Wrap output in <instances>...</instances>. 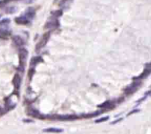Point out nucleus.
<instances>
[{
  "instance_id": "nucleus-23",
  "label": "nucleus",
  "mask_w": 151,
  "mask_h": 134,
  "mask_svg": "<svg viewBox=\"0 0 151 134\" xmlns=\"http://www.w3.org/2000/svg\"><path fill=\"white\" fill-rule=\"evenodd\" d=\"M4 5H5V2H4L3 1H0V8L3 6Z\"/></svg>"
},
{
  "instance_id": "nucleus-4",
  "label": "nucleus",
  "mask_w": 151,
  "mask_h": 134,
  "mask_svg": "<svg viewBox=\"0 0 151 134\" xmlns=\"http://www.w3.org/2000/svg\"><path fill=\"white\" fill-rule=\"evenodd\" d=\"M141 82L140 80H135L134 83H133L132 84H131L130 86H128L126 89H125V95H131L134 92L136 91V90L138 89V88L140 86Z\"/></svg>"
},
{
  "instance_id": "nucleus-24",
  "label": "nucleus",
  "mask_w": 151,
  "mask_h": 134,
  "mask_svg": "<svg viewBox=\"0 0 151 134\" xmlns=\"http://www.w3.org/2000/svg\"><path fill=\"white\" fill-rule=\"evenodd\" d=\"M11 1H14V0H3V2H5V4L8 3V2H11Z\"/></svg>"
},
{
  "instance_id": "nucleus-14",
  "label": "nucleus",
  "mask_w": 151,
  "mask_h": 134,
  "mask_svg": "<svg viewBox=\"0 0 151 134\" xmlns=\"http://www.w3.org/2000/svg\"><path fill=\"white\" fill-rule=\"evenodd\" d=\"M11 33L10 31L7 30H2V29H0V38L6 39L10 36Z\"/></svg>"
},
{
  "instance_id": "nucleus-7",
  "label": "nucleus",
  "mask_w": 151,
  "mask_h": 134,
  "mask_svg": "<svg viewBox=\"0 0 151 134\" xmlns=\"http://www.w3.org/2000/svg\"><path fill=\"white\" fill-rule=\"evenodd\" d=\"M21 83H22V77L19 74H16L13 78V84L14 86V89L16 91H19L20 89Z\"/></svg>"
},
{
  "instance_id": "nucleus-3",
  "label": "nucleus",
  "mask_w": 151,
  "mask_h": 134,
  "mask_svg": "<svg viewBox=\"0 0 151 134\" xmlns=\"http://www.w3.org/2000/svg\"><path fill=\"white\" fill-rule=\"evenodd\" d=\"M50 36H51V33H50V31L46 32V33L43 35L42 37H41V39L38 42V44H36V52H38L39 50H41L43 47H45L47 43L48 42L49 39H50Z\"/></svg>"
},
{
  "instance_id": "nucleus-20",
  "label": "nucleus",
  "mask_w": 151,
  "mask_h": 134,
  "mask_svg": "<svg viewBox=\"0 0 151 134\" xmlns=\"http://www.w3.org/2000/svg\"><path fill=\"white\" fill-rule=\"evenodd\" d=\"M16 11V8H14V7H12V8H7L5 12L8 13H13Z\"/></svg>"
},
{
  "instance_id": "nucleus-25",
  "label": "nucleus",
  "mask_w": 151,
  "mask_h": 134,
  "mask_svg": "<svg viewBox=\"0 0 151 134\" xmlns=\"http://www.w3.org/2000/svg\"><path fill=\"white\" fill-rule=\"evenodd\" d=\"M2 114V108L0 107V114Z\"/></svg>"
},
{
  "instance_id": "nucleus-8",
  "label": "nucleus",
  "mask_w": 151,
  "mask_h": 134,
  "mask_svg": "<svg viewBox=\"0 0 151 134\" xmlns=\"http://www.w3.org/2000/svg\"><path fill=\"white\" fill-rule=\"evenodd\" d=\"M27 114H28L29 116H31V117H35V118L41 119L46 118V116L42 115V114H41L38 110L35 109V108H29Z\"/></svg>"
},
{
  "instance_id": "nucleus-18",
  "label": "nucleus",
  "mask_w": 151,
  "mask_h": 134,
  "mask_svg": "<svg viewBox=\"0 0 151 134\" xmlns=\"http://www.w3.org/2000/svg\"><path fill=\"white\" fill-rule=\"evenodd\" d=\"M34 74H35V68L34 67H31L28 71V77L30 80H31L32 78H33Z\"/></svg>"
},
{
  "instance_id": "nucleus-6",
  "label": "nucleus",
  "mask_w": 151,
  "mask_h": 134,
  "mask_svg": "<svg viewBox=\"0 0 151 134\" xmlns=\"http://www.w3.org/2000/svg\"><path fill=\"white\" fill-rule=\"evenodd\" d=\"M150 74H151V66H150L146 65V67H145V69H144V71L142 72V73L139 76L136 77H134V80H141L144 79V78L149 76Z\"/></svg>"
},
{
  "instance_id": "nucleus-22",
  "label": "nucleus",
  "mask_w": 151,
  "mask_h": 134,
  "mask_svg": "<svg viewBox=\"0 0 151 134\" xmlns=\"http://www.w3.org/2000/svg\"><path fill=\"white\" fill-rule=\"evenodd\" d=\"M139 110H134V111H131V113H129V114H128V116H129V115H131V114H134V113H136V112H139Z\"/></svg>"
},
{
  "instance_id": "nucleus-11",
  "label": "nucleus",
  "mask_w": 151,
  "mask_h": 134,
  "mask_svg": "<svg viewBox=\"0 0 151 134\" xmlns=\"http://www.w3.org/2000/svg\"><path fill=\"white\" fill-rule=\"evenodd\" d=\"M13 42L14 43V44L17 47H22L24 44V41L22 39V38L19 36H14L12 37Z\"/></svg>"
},
{
  "instance_id": "nucleus-21",
  "label": "nucleus",
  "mask_w": 151,
  "mask_h": 134,
  "mask_svg": "<svg viewBox=\"0 0 151 134\" xmlns=\"http://www.w3.org/2000/svg\"><path fill=\"white\" fill-rule=\"evenodd\" d=\"M108 119H109V117H103V118H100V119H99L96 120V121H95V122H96V123H99V122H106V121H107V120Z\"/></svg>"
},
{
  "instance_id": "nucleus-5",
  "label": "nucleus",
  "mask_w": 151,
  "mask_h": 134,
  "mask_svg": "<svg viewBox=\"0 0 151 134\" xmlns=\"http://www.w3.org/2000/svg\"><path fill=\"white\" fill-rule=\"evenodd\" d=\"M58 27H59V22H58L56 17L53 16L52 19H50L47 21V22L45 24V27H44V28L52 29V30H54V29L58 28Z\"/></svg>"
},
{
  "instance_id": "nucleus-19",
  "label": "nucleus",
  "mask_w": 151,
  "mask_h": 134,
  "mask_svg": "<svg viewBox=\"0 0 151 134\" xmlns=\"http://www.w3.org/2000/svg\"><path fill=\"white\" fill-rule=\"evenodd\" d=\"M10 22V19H8V18L4 19H2V20L0 21V26H5V25H8Z\"/></svg>"
},
{
  "instance_id": "nucleus-16",
  "label": "nucleus",
  "mask_w": 151,
  "mask_h": 134,
  "mask_svg": "<svg viewBox=\"0 0 151 134\" xmlns=\"http://www.w3.org/2000/svg\"><path fill=\"white\" fill-rule=\"evenodd\" d=\"M103 112V111H96V112L94 113H91V114H84V115H83V117H84V118H92V117H97V116H98L99 114H101V113Z\"/></svg>"
},
{
  "instance_id": "nucleus-1",
  "label": "nucleus",
  "mask_w": 151,
  "mask_h": 134,
  "mask_svg": "<svg viewBox=\"0 0 151 134\" xmlns=\"http://www.w3.org/2000/svg\"><path fill=\"white\" fill-rule=\"evenodd\" d=\"M28 51L25 48H20L19 50V65L18 66V70L20 72L24 71V66L26 65L27 60L28 57Z\"/></svg>"
},
{
  "instance_id": "nucleus-9",
  "label": "nucleus",
  "mask_w": 151,
  "mask_h": 134,
  "mask_svg": "<svg viewBox=\"0 0 151 134\" xmlns=\"http://www.w3.org/2000/svg\"><path fill=\"white\" fill-rule=\"evenodd\" d=\"M115 106L116 105L114 102L106 101L105 102V103H103V104L98 105V107L100 108H103V109L111 110V109H114V108H115Z\"/></svg>"
},
{
  "instance_id": "nucleus-15",
  "label": "nucleus",
  "mask_w": 151,
  "mask_h": 134,
  "mask_svg": "<svg viewBox=\"0 0 151 134\" xmlns=\"http://www.w3.org/2000/svg\"><path fill=\"white\" fill-rule=\"evenodd\" d=\"M43 132L44 133H62L63 130L59 129V128H47V129L43 130Z\"/></svg>"
},
{
  "instance_id": "nucleus-26",
  "label": "nucleus",
  "mask_w": 151,
  "mask_h": 134,
  "mask_svg": "<svg viewBox=\"0 0 151 134\" xmlns=\"http://www.w3.org/2000/svg\"><path fill=\"white\" fill-rule=\"evenodd\" d=\"M1 16H1V15H0V18H1Z\"/></svg>"
},
{
  "instance_id": "nucleus-12",
  "label": "nucleus",
  "mask_w": 151,
  "mask_h": 134,
  "mask_svg": "<svg viewBox=\"0 0 151 134\" xmlns=\"http://www.w3.org/2000/svg\"><path fill=\"white\" fill-rule=\"evenodd\" d=\"M41 62H44V60L41 56L33 57L31 59V61H30V67H34L35 68L37 66V64Z\"/></svg>"
},
{
  "instance_id": "nucleus-17",
  "label": "nucleus",
  "mask_w": 151,
  "mask_h": 134,
  "mask_svg": "<svg viewBox=\"0 0 151 134\" xmlns=\"http://www.w3.org/2000/svg\"><path fill=\"white\" fill-rule=\"evenodd\" d=\"M63 14V11L62 10H55L53 12H52V15L55 17H60V16H62Z\"/></svg>"
},
{
  "instance_id": "nucleus-13",
  "label": "nucleus",
  "mask_w": 151,
  "mask_h": 134,
  "mask_svg": "<svg viewBox=\"0 0 151 134\" xmlns=\"http://www.w3.org/2000/svg\"><path fill=\"white\" fill-rule=\"evenodd\" d=\"M36 14V11L33 8H29L25 12V16L28 18V19H33Z\"/></svg>"
},
{
  "instance_id": "nucleus-2",
  "label": "nucleus",
  "mask_w": 151,
  "mask_h": 134,
  "mask_svg": "<svg viewBox=\"0 0 151 134\" xmlns=\"http://www.w3.org/2000/svg\"><path fill=\"white\" fill-rule=\"evenodd\" d=\"M46 118L50 119H58L61 121H67V120H75L78 119V117L75 114H66V115H57V114H53V115L47 116Z\"/></svg>"
},
{
  "instance_id": "nucleus-10",
  "label": "nucleus",
  "mask_w": 151,
  "mask_h": 134,
  "mask_svg": "<svg viewBox=\"0 0 151 134\" xmlns=\"http://www.w3.org/2000/svg\"><path fill=\"white\" fill-rule=\"evenodd\" d=\"M15 22H16V24L21 25H26L27 24H29L30 21H29V19L27 16H19V17H16L15 19Z\"/></svg>"
}]
</instances>
